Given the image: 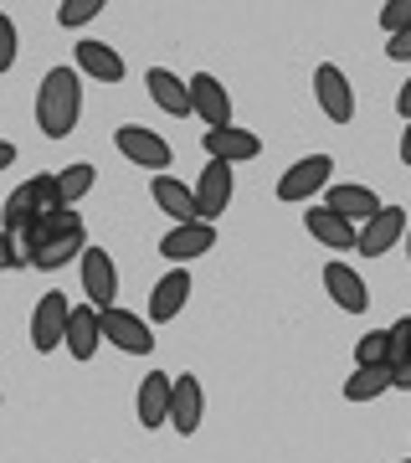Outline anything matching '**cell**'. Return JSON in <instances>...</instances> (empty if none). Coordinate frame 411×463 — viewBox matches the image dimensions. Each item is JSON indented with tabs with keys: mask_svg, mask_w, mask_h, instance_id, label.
Listing matches in <instances>:
<instances>
[{
	"mask_svg": "<svg viewBox=\"0 0 411 463\" xmlns=\"http://www.w3.org/2000/svg\"><path fill=\"white\" fill-rule=\"evenodd\" d=\"M82 118V78L78 67H51L36 88V124L47 139H67Z\"/></svg>",
	"mask_w": 411,
	"mask_h": 463,
	"instance_id": "1",
	"label": "cell"
},
{
	"mask_svg": "<svg viewBox=\"0 0 411 463\" xmlns=\"http://www.w3.org/2000/svg\"><path fill=\"white\" fill-rule=\"evenodd\" d=\"M32 248H36V263L32 268H67L72 258H82L88 252V237H82V216L72 212V206H62V212L42 216V222H32Z\"/></svg>",
	"mask_w": 411,
	"mask_h": 463,
	"instance_id": "2",
	"label": "cell"
},
{
	"mask_svg": "<svg viewBox=\"0 0 411 463\" xmlns=\"http://www.w3.org/2000/svg\"><path fill=\"white\" fill-rule=\"evenodd\" d=\"M62 185H57V175H32L26 185H16L11 191V201H5V232H26L32 222H42V216L62 212Z\"/></svg>",
	"mask_w": 411,
	"mask_h": 463,
	"instance_id": "3",
	"label": "cell"
},
{
	"mask_svg": "<svg viewBox=\"0 0 411 463\" xmlns=\"http://www.w3.org/2000/svg\"><path fill=\"white\" fill-rule=\"evenodd\" d=\"M114 145L124 160H134L139 170H154V175H164L170 170V160H175V149L164 145V134L145 129V124H124V129L114 134Z\"/></svg>",
	"mask_w": 411,
	"mask_h": 463,
	"instance_id": "4",
	"label": "cell"
},
{
	"mask_svg": "<svg viewBox=\"0 0 411 463\" xmlns=\"http://www.w3.org/2000/svg\"><path fill=\"white\" fill-rule=\"evenodd\" d=\"M67 325H72V304H67V294H42V304H36L32 315V345L47 355V350L67 345Z\"/></svg>",
	"mask_w": 411,
	"mask_h": 463,
	"instance_id": "5",
	"label": "cell"
},
{
	"mask_svg": "<svg viewBox=\"0 0 411 463\" xmlns=\"http://www.w3.org/2000/svg\"><path fill=\"white\" fill-rule=\"evenodd\" d=\"M313 99H319V109H324L334 124H350V118H355V93H350V78L334 62L313 67Z\"/></svg>",
	"mask_w": 411,
	"mask_h": 463,
	"instance_id": "6",
	"label": "cell"
},
{
	"mask_svg": "<svg viewBox=\"0 0 411 463\" xmlns=\"http://www.w3.org/2000/svg\"><path fill=\"white\" fill-rule=\"evenodd\" d=\"M329 175H334V160L329 155H304L298 165L283 170V181H278V201H309L313 191H324Z\"/></svg>",
	"mask_w": 411,
	"mask_h": 463,
	"instance_id": "7",
	"label": "cell"
},
{
	"mask_svg": "<svg viewBox=\"0 0 411 463\" xmlns=\"http://www.w3.org/2000/svg\"><path fill=\"white\" fill-rule=\"evenodd\" d=\"M216 248V227L211 222H185V227H170L160 237V258H170L175 268H185L191 258H206Z\"/></svg>",
	"mask_w": 411,
	"mask_h": 463,
	"instance_id": "8",
	"label": "cell"
},
{
	"mask_svg": "<svg viewBox=\"0 0 411 463\" xmlns=\"http://www.w3.org/2000/svg\"><path fill=\"white\" fill-rule=\"evenodd\" d=\"M78 263H82V298H88L93 309H114V294H118L114 258H108L103 248H88Z\"/></svg>",
	"mask_w": 411,
	"mask_h": 463,
	"instance_id": "9",
	"label": "cell"
},
{
	"mask_svg": "<svg viewBox=\"0 0 411 463\" xmlns=\"http://www.w3.org/2000/svg\"><path fill=\"white\" fill-rule=\"evenodd\" d=\"M201 145H206V160H221V165H242V160H257V155H263V139L252 129H237V124L206 129Z\"/></svg>",
	"mask_w": 411,
	"mask_h": 463,
	"instance_id": "10",
	"label": "cell"
},
{
	"mask_svg": "<svg viewBox=\"0 0 411 463\" xmlns=\"http://www.w3.org/2000/svg\"><path fill=\"white\" fill-rule=\"evenodd\" d=\"M406 227H411V216L401 212V206H380V216H370L360 232V248L365 258H380V252H391L396 242H406Z\"/></svg>",
	"mask_w": 411,
	"mask_h": 463,
	"instance_id": "11",
	"label": "cell"
},
{
	"mask_svg": "<svg viewBox=\"0 0 411 463\" xmlns=\"http://www.w3.org/2000/svg\"><path fill=\"white\" fill-rule=\"evenodd\" d=\"M103 340L118 350H129V355H149L154 350V335H149V325L139 315H129V309H103Z\"/></svg>",
	"mask_w": 411,
	"mask_h": 463,
	"instance_id": "12",
	"label": "cell"
},
{
	"mask_svg": "<svg viewBox=\"0 0 411 463\" xmlns=\"http://www.w3.org/2000/svg\"><path fill=\"white\" fill-rule=\"evenodd\" d=\"M149 196L164 216H175V227L185 222H201V206H196V185L175 181V175H149Z\"/></svg>",
	"mask_w": 411,
	"mask_h": 463,
	"instance_id": "13",
	"label": "cell"
},
{
	"mask_svg": "<svg viewBox=\"0 0 411 463\" xmlns=\"http://www.w3.org/2000/svg\"><path fill=\"white\" fill-rule=\"evenodd\" d=\"M324 288L345 315H365L370 309V288H365V279L350 263H324Z\"/></svg>",
	"mask_w": 411,
	"mask_h": 463,
	"instance_id": "14",
	"label": "cell"
},
{
	"mask_svg": "<svg viewBox=\"0 0 411 463\" xmlns=\"http://www.w3.org/2000/svg\"><path fill=\"white\" fill-rule=\"evenodd\" d=\"M304 227H309V237H319L329 252L360 248V232H355V222H345V216L329 212V206H313V212H304Z\"/></svg>",
	"mask_w": 411,
	"mask_h": 463,
	"instance_id": "15",
	"label": "cell"
},
{
	"mask_svg": "<svg viewBox=\"0 0 411 463\" xmlns=\"http://www.w3.org/2000/svg\"><path fill=\"white\" fill-rule=\"evenodd\" d=\"M145 88H149V99L160 103L170 118H191V114H196V103H191V83H181L170 67H149Z\"/></svg>",
	"mask_w": 411,
	"mask_h": 463,
	"instance_id": "16",
	"label": "cell"
},
{
	"mask_svg": "<svg viewBox=\"0 0 411 463\" xmlns=\"http://www.w3.org/2000/svg\"><path fill=\"white\" fill-rule=\"evenodd\" d=\"M191 103H196V114L206 118V129H227L231 124V93L216 83L211 72H196V78H191Z\"/></svg>",
	"mask_w": 411,
	"mask_h": 463,
	"instance_id": "17",
	"label": "cell"
},
{
	"mask_svg": "<svg viewBox=\"0 0 411 463\" xmlns=\"http://www.w3.org/2000/svg\"><path fill=\"white\" fill-rule=\"evenodd\" d=\"M170 402H175V376L149 371V376L139 381V422H145V428H164V422H170Z\"/></svg>",
	"mask_w": 411,
	"mask_h": 463,
	"instance_id": "18",
	"label": "cell"
},
{
	"mask_svg": "<svg viewBox=\"0 0 411 463\" xmlns=\"http://www.w3.org/2000/svg\"><path fill=\"white\" fill-rule=\"evenodd\" d=\"M185 298H191V273H185V268H170V273L154 283V294H149V319H154V325H170V319L185 309Z\"/></svg>",
	"mask_w": 411,
	"mask_h": 463,
	"instance_id": "19",
	"label": "cell"
},
{
	"mask_svg": "<svg viewBox=\"0 0 411 463\" xmlns=\"http://www.w3.org/2000/svg\"><path fill=\"white\" fill-rule=\"evenodd\" d=\"M227 201H231V165H221V160H206V170H201V181H196L201 222L221 216V212H227Z\"/></svg>",
	"mask_w": 411,
	"mask_h": 463,
	"instance_id": "20",
	"label": "cell"
},
{
	"mask_svg": "<svg viewBox=\"0 0 411 463\" xmlns=\"http://www.w3.org/2000/svg\"><path fill=\"white\" fill-rule=\"evenodd\" d=\"M201 417H206V392H201L196 376H175V402H170V428L175 432H191L201 428Z\"/></svg>",
	"mask_w": 411,
	"mask_h": 463,
	"instance_id": "21",
	"label": "cell"
},
{
	"mask_svg": "<svg viewBox=\"0 0 411 463\" xmlns=\"http://www.w3.org/2000/svg\"><path fill=\"white\" fill-rule=\"evenodd\" d=\"M98 345H103V309H93V304L82 298L78 309H72V325H67V350H72L78 361H93Z\"/></svg>",
	"mask_w": 411,
	"mask_h": 463,
	"instance_id": "22",
	"label": "cell"
},
{
	"mask_svg": "<svg viewBox=\"0 0 411 463\" xmlns=\"http://www.w3.org/2000/svg\"><path fill=\"white\" fill-rule=\"evenodd\" d=\"M329 212H340L345 222H370V216H380V196L370 191V185H329Z\"/></svg>",
	"mask_w": 411,
	"mask_h": 463,
	"instance_id": "23",
	"label": "cell"
},
{
	"mask_svg": "<svg viewBox=\"0 0 411 463\" xmlns=\"http://www.w3.org/2000/svg\"><path fill=\"white\" fill-rule=\"evenodd\" d=\"M78 67L98 83H124V57L108 42H78Z\"/></svg>",
	"mask_w": 411,
	"mask_h": 463,
	"instance_id": "24",
	"label": "cell"
},
{
	"mask_svg": "<svg viewBox=\"0 0 411 463\" xmlns=\"http://www.w3.org/2000/svg\"><path fill=\"white\" fill-rule=\"evenodd\" d=\"M391 386H396V365H355V376L345 381V402H376Z\"/></svg>",
	"mask_w": 411,
	"mask_h": 463,
	"instance_id": "25",
	"label": "cell"
},
{
	"mask_svg": "<svg viewBox=\"0 0 411 463\" xmlns=\"http://www.w3.org/2000/svg\"><path fill=\"white\" fill-rule=\"evenodd\" d=\"M93 181H98V170H93V165H82V160H78V165H67L62 175H57V185H62V201H67V206H78V201L93 191Z\"/></svg>",
	"mask_w": 411,
	"mask_h": 463,
	"instance_id": "26",
	"label": "cell"
},
{
	"mask_svg": "<svg viewBox=\"0 0 411 463\" xmlns=\"http://www.w3.org/2000/svg\"><path fill=\"white\" fill-rule=\"evenodd\" d=\"M355 365H391V335L386 330H370L355 345Z\"/></svg>",
	"mask_w": 411,
	"mask_h": 463,
	"instance_id": "27",
	"label": "cell"
},
{
	"mask_svg": "<svg viewBox=\"0 0 411 463\" xmlns=\"http://www.w3.org/2000/svg\"><path fill=\"white\" fill-rule=\"evenodd\" d=\"M103 11V0H62V5H57V21H62V26H82V21H93Z\"/></svg>",
	"mask_w": 411,
	"mask_h": 463,
	"instance_id": "28",
	"label": "cell"
},
{
	"mask_svg": "<svg viewBox=\"0 0 411 463\" xmlns=\"http://www.w3.org/2000/svg\"><path fill=\"white\" fill-rule=\"evenodd\" d=\"M380 26L391 36L411 32V0H386V5H380Z\"/></svg>",
	"mask_w": 411,
	"mask_h": 463,
	"instance_id": "29",
	"label": "cell"
},
{
	"mask_svg": "<svg viewBox=\"0 0 411 463\" xmlns=\"http://www.w3.org/2000/svg\"><path fill=\"white\" fill-rule=\"evenodd\" d=\"M386 335H391V365L401 371V365L411 361V315H406V319H396Z\"/></svg>",
	"mask_w": 411,
	"mask_h": 463,
	"instance_id": "30",
	"label": "cell"
},
{
	"mask_svg": "<svg viewBox=\"0 0 411 463\" xmlns=\"http://www.w3.org/2000/svg\"><path fill=\"white\" fill-rule=\"evenodd\" d=\"M11 62H16V21L0 16V67H11Z\"/></svg>",
	"mask_w": 411,
	"mask_h": 463,
	"instance_id": "31",
	"label": "cell"
},
{
	"mask_svg": "<svg viewBox=\"0 0 411 463\" xmlns=\"http://www.w3.org/2000/svg\"><path fill=\"white\" fill-rule=\"evenodd\" d=\"M386 57H396V62H411V32L391 36V47H386Z\"/></svg>",
	"mask_w": 411,
	"mask_h": 463,
	"instance_id": "32",
	"label": "cell"
},
{
	"mask_svg": "<svg viewBox=\"0 0 411 463\" xmlns=\"http://www.w3.org/2000/svg\"><path fill=\"white\" fill-rule=\"evenodd\" d=\"M396 114H401V118H406V124H411V78H406V88L396 93Z\"/></svg>",
	"mask_w": 411,
	"mask_h": 463,
	"instance_id": "33",
	"label": "cell"
},
{
	"mask_svg": "<svg viewBox=\"0 0 411 463\" xmlns=\"http://www.w3.org/2000/svg\"><path fill=\"white\" fill-rule=\"evenodd\" d=\"M396 392H411V361L401 365V371H396Z\"/></svg>",
	"mask_w": 411,
	"mask_h": 463,
	"instance_id": "34",
	"label": "cell"
},
{
	"mask_svg": "<svg viewBox=\"0 0 411 463\" xmlns=\"http://www.w3.org/2000/svg\"><path fill=\"white\" fill-rule=\"evenodd\" d=\"M401 165H411V124H406V134H401Z\"/></svg>",
	"mask_w": 411,
	"mask_h": 463,
	"instance_id": "35",
	"label": "cell"
},
{
	"mask_svg": "<svg viewBox=\"0 0 411 463\" xmlns=\"http://www.w3.org/2000/svg\"><path fill=\"white\" fill-rule=\"evenodd\" d=\"M406 258H411V227H406Z\"/></svg>",
	"mask_w": 411,
	"mask_h": 463,
	"instance_id": "36",
	"label": "cell"
},
{
	"mask_svg": "<svg viewBox=\"0 0 411 463\" xmlns=\"http://www.w3.org/2000/svg\"><path fill=\"white\" fill-rule=\"evenodd\" d=\"M406 463H411V458H406Z\"/></svg>",
	"mask_w": 411,
	"mask_h": 463,
	"instance_id": "37",
	"label": "cell"
}]
</instances>
